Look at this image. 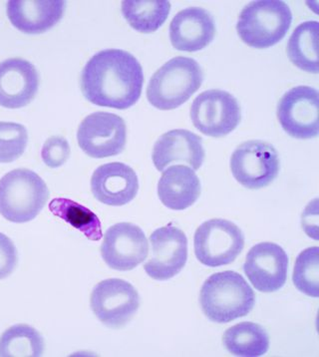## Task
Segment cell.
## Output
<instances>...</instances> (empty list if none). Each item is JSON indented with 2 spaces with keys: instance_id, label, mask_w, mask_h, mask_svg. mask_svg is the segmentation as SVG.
Returning <instances> with one entry per match:
<instances>
[{
  "instance_id": "6da1fadb",
  "label": "cell",
  "mask_w": 319,
  "mask_h": 357,
  "mask_svg": "<svg viewBox=\"0 0 319 357\" xmlns=\"http://www.w3.org/2000/svg\"><path fill=\"white\" fill-rule=\"evenodd\" d=\"M144 72L137 58L127 51L107 50L95 54L83 68L81 89L94 105L125 110L142 94Z\"/></svg>"
},
{
  "instance_id": "7a4b0ae2",
  "label": "cell",
  "mask_w": 319,
  "mask_h": 357,
  "mask_svg": "<svg viewBox=\"0 0 319 357\" xmlns=\"http://www.w3.org/2000/svg\"><path fill=\"white\" fill-rule=\"evenodd\" d=\"M203 314L210 321L228 324L253 310L256 294L240 273H214L203 282L200 296Z\"/></svg>"
},
{
  "instance_id": "3957f363",
  "label": "cell",
  "mask_w": 319,
  "mask_h": 357,
  "mask_svg": "<svg viewBox=\"0 0 319 357\" xmlns=\"http://www.w3.org/2000/svg\"><path fill=\"white\" fill-rule=\"evenodd\" d=\"M203 73L200 64L189 57H175L150 79L147 98L159 110H174L200 89Z\"/></svg>"
},
{
  "instance_id": "277c9868",
  "label": "cell",
  "mask_w": 319,
  "mask_h": 357,
  "mask_svg": "<svg viewBox=\"0 0 319 357\" xmlns=\"http://www.w3.org/2000/svg\"><path fill=\"white\" fill-rule=\"evenodd\" d=\"M293 23L290 6L279 0H260L240 13L237 31L247 45L265 50L283 40Z\"/></svg>"
},
{
  "instance_id": "5b68a950",
  "label": "cell",
  "mask_w": 319,
  "mask_h": 357,
  "mask_svg": "<svg viewBox=\"0 0 319 357\" xmlns=\"http://www.w3.org/2000/svg\"><path fill=\"white\" fill-rule=\"evenodd\" d=\"M49 199L47 185L29 169H15L0 180V214L9 222L36 219Z\"/></svg>"
},
{
  "instance_id": "8992f818",
  "label": "cell",
  "mask_w": 319,
  "mask_h": 357,
  "mask_svg": "<svg viewBox=\"0 0 319 357\" xmlns=\"http://www.w3.org/2000/svg\"><path fill=\"white\" fill-rule=\"evenodd\" d=\"M244 248L242 229L228 220L212 219L196 229L194 249L196 259L210 268L233 263Z\"/></svg>"
},
{
  "instance_id": "52a82bcc",
  "label": "cell",
  "mask_w": 319,
  "mask_h": 357,
  "mask_svg": "<svg viewBox=\"0 0 319 357\" xmlns=\"http://www.w3.org/2000/svg\"><path fill=\"white\" fill-rule=\"evenodd\" d=\"M233 178L247 189H263L272 184L279 173L281 163L274 146L251 140L240 145L231 158Z\"/></svg>"
},
{
  "instance_id": "ba28073f",
  "label": "cell",
  "mask_w": 319,
  "mask_h": 357,
  "mask_svg": "<svg viewBox=\"0 0 319 357\" xmlns=\"http://www.w3.org/2000/svg\"><path fill=\"white\" fill-rule=\"evenodd\" d=\"M189 113L194 126L203 135L214 138L232 133L242 119L239 102L223 90H208L199 95Z\"/></svg>"
},
{
  "instance_id": "9c48e42d",
  "label": "cell",
  "mask_w": 319,
  "mask_h": 357,
  "mask_svg": "<svg viewBox=\"0 0 319 357\" xmlns=\"http://www.w3.org/2000/svg\"><path fill=\"white\" fill-rule=\"evenodd\" d=\"M79 147L95 159L117 156L127 142V127L123 118L108 112L88 115L77 131Z\"/></svg>"
},
{
  "instance_id": "30bf717a",
  "label": "cell",
  "mask_w": 319,
  "mask_h": 357,
  "mask_svg": "<svg viewBox=\"0 0 319 357\" xmlns=\"http://www.w3.org/2000/svg\"><path fill=\"white\" fill-rule=\"evenodd\" d=\"M95 317L112 328L126 326L140 307V296L130 282L120 279L102 280L90 298Z\"/></svg>"
},
{
  "instance_id": "8fae6325",
  "label": "cell",
  "mask_w": 319,
  "mask_h": 357,
  "mask_svg": "<svg viewBox=\"0 0 319 357\" xmlns=\"http://www.w3.org/2000/svg\"><path fill=\"white\" fill-rule=\"evenodd\" d=\"M277 119L290 137L309 140L318 136L319 95L316 88L297 86L281 97Z\"/></svg>"
},
{
  "instance_id": "7c38bea8",
  "label": "cell",
  "mask_w": 319,
  "mask_h": 357,
  "mask_svg": "<svg viewBox=\"0 0 319 357\" xmlns=\"http://www.w3.org/2000/svg\"><path fill=\"white\" fill-rule=\"evenodd\" d=\"M149 243L140 227L119 222L110 227L104 236L101 256L112 270L128 272L147 259Z\"/></svg>"
},
{
  "instance_id": "4fadbf2b",
  "label": "cell",
  "mask_w": 319,
  "mask_h": 357,
  "mask_svg": "<svg viewBox=\"0 0 319 357\" xmlns=\"http://www.w3.org/2000/svg\"><path fill=\"white\" fill-rule=\"evenodd\" d=\"M151 256L144 270L153 280H168L181 273L188 261V238L173 226L157 229L150 236Z\"/></svg>"
},
{
  "instance_id": "5bb4252c",
  "label": "cell",
  "mask_w": 319,
  "mask_h": 357,
  "mask_svg": "<svg viewBox=\"0 0 319 357\" xmlns=\"http://www.w3.org/2000/svg\"><path fill=\"white\" fill-rule=\"evenodd\" d=\"M244 272L256 291L274 293L288 279V255L277 243H258L247 252Z\"/></svg>"
},
{
  "instance_id": "9a60e30c",
  "label": "cell",
  "mask_w": 319,
  "mask_h": 357,
  "mask_svg": "<svg viewBox=\"0 0 319 357\" xmlns=\"http://www.w3.org/2000/svg\"><path fill=\"white\" fill-rule=\"evenodd\" d=\"M39 74L36 66L22 58L0 63V106L20 109L29 105L38 92Z\"/></svg>"
},
{
  "instance_id": "2e32d148",
  "label": "cell",
  "mask_w": 319,
  "mask_h": 357,
  "mask_svg": "<svg viewBox=\"0 0 319 357\" xmlns=\"http://www.w3.org/2000/svg\"><path fill=\"white\" fill-rule=\"evenodd\" d=\"M91 191L94 198L105 205H127L137 196V174L128 165L119 162L102 165L92 175Z\"/></svg>"
},
{
  "instance_id": "e0dca14e",
  "label": "cell",
  "mask_w": 319,
  "mask_h": 357,
  "mask_svg": "<svg viewBox=\"0 0 319 357\" xmlns=\"http://www.w3.org/2000/svg\"><path fill=\"white\" fill-rule=\"evenodd\" d=\"M205 153L200 136L189 130H172L163 134L153 148L152 160L159 172L174 163H187L194 171L202 167Z\"/></svg>"
},
{
  "instance_id": "ac0fdd59",
  "label": "cell",
  "mask_w": 319,
  "mask_h": 357,
  "mask_svg": "<svg viewBox=\"0 0 319 357\" xmlns=\"http://www.w3.org/2000/svg\"><path fill=\"white\" fill-rule=\"evenodd\" d=\"M169 32L171 43L176 50L196 52L214 40L216 23L205 9L189 8L175 15Z\"/></svg>"
},
{
  "instance_id": "d6986e66",
  "label": "cell",
  "mask_w": 319,
  "mask_h": 357,
  "mask_svg": "<svg viewBox=\"0 0 319 357\" xmlns=\"http://www.w3.org/2000/svg\"><path fill=\"white\" fill-rule=\"evenodd\" d=\"M65 9L62 0H10L8 2L9 22L26 34H41L54 27Z\"/></svg>"
},
{
  "instance_id": "ffe728a7",
  "label": "cell",
  "mask_w": 319,
  "mask_h": 357,
  "mask_svg": "<svg viewBox=\"0 0 319 357\" xmlns=\"http://www.w3.org/2000/svg\"><path fill=\"white\" fill-rule=\"evenodd\" d=\"M163 172L158 183L162 204L173 211L192 207L200 198L202 190L195 171L184 165H174Z\"/></svg>"
},
{
  "instance_id": "44dd1931",
  "label": "cell",
  "mask_w": 319,
  "mask_h": 357,
  "mask_svg": "<svg viewBox=\"0 0 319 357\" xmlns=\"http://www.w3.org/2000/svg\"><path fill=\"white\" fill-rule=\"evenodd\" d=\"M224 344L230 354L240 357L265 356L270 349L265 329L254 322H240L226 331Z\"/></svg>"
},
{
  "instance_id": "7402d4cb",
  "label": "cell",
  "mask_w": 319,
  "mask_h": 357,
  "mask_svg": "<svg viewBox=\"0 0 319 357\" xmlns=\"http://www.w3.org/2000/svg\"><path fill=\"white\" fill-rule=\"evenodd\" d=\"M319 23L305 22L298 25L288 43V58L300 70L318 73Z\"/></svg>"
},
{
  "instance_id": "603a6c76",
  "label": "cell",
  "mask_w": 319,
  "mask_h": 357,
  "mask_svg": "<svg viewBox=\"0 0 319 357\" xmlns=\"http://www.w3.org/2000/svg\"><path fill=\"white\" fill-rule=\"evenodd\" d=\"M122 15L132 29L141 33H153L166 22L171 3L167 0H125Z\"/></svg>"
},
{
  "instance_id": "cb8c5ba5",
  "label": "cell",
  "mask_w": 319,
  "mask_h": 357,
  "mask_svg": "<svg viewBox=\"0 0 319 357\" xmlns=\"http://www.w3.org/2000/svg\"><path fill=\"white\" fill-rule=\"evenodd\" d=\"M49 210L53 215L80 231L88 240L97 242L103 236L99 218L89 208L70 199H53L49 204Z\"/></svg>"
},
{
  "instance_id": "d4e9b609",
  "label": "cell",
  "mask_w": 319,
  "mask_h": 357,
  "mask_svg": "<svg viewBox=\"0 0 319 357\" xmlns=\"http://www.w3.org/2000/svg\"><path fill=\"white\" fill-rule=\"evenodd\" d=\"M40 333L27 324H16L0 336V357H38L44 354Z\"/></svg>"
},
{
  "instance_id": "484cf974",
  "label": "cell",
  "mask_w": 319,
  "mask_h": 357,
  "mask_svg": "<svg viewBox=\"0 0 319 357\" xmlns=\"http://www.w3.org/2000/svg\"><path fill=\"white\" fill-rule=\"evenodd\" d=\"M293 282L300 293L319 296V248L312 247L300 252L293 268Z\"/></svg>"
},
{
  "instance_id": "4316f807",
  "label": "cell",
  "mask_w": 319,
  "mask_h": 357,
  "mask_svg": "<svg viewBox=\"0 0 319 357\" xmlns=\"http://www.w3.org/2000/svg\"><path fill=\"white\" fill-rule=\"evenodd\" d=\"M29 143V133L22 124L0 122V163H11L22 156Z\"/></svg>"
},
{
  "instance_id": "83f0119b",
  "label": "cell",
  "mask_w": 319,
  "mask_h": 357,
  "mask_svg": "<svg viewBox=\"0 0 319 357\" xmlns=\"http://www.w3.org/2000/svg\"><path fill=\"white\" fill-rule=\"evenodd\" d=\"M70 157V146L63 137L53 136L44 143L41 158L49 168H59L66 163Z\"/></svg>"
},
{
  "instance_id": "f1b7e54d",
  "label": "cell",
  "mask_w": 319,
  "mask_h": 357,
  "mask_svg": "<svg viewBox=\"0 0 319 357\" xmlns=\"http://www.w3.org/2000/svg\"><path fill=\"white\" fill-rule=\"evenodd\" d=\"M17 261L15 243L8 236L0 233V280L6 279L15 272Z\"/></svg>"
}]
</instances>
